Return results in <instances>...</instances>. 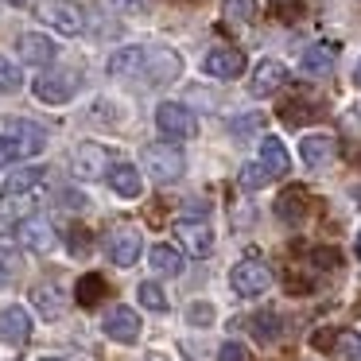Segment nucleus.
<instances>
[{
    "label": "nucleus",
    "instance_id": "nucleus-1",
    "mask_svg": "<svg viewBox=\"0 0 361 361\" xmlns=\"http://www.w3.org/2000/svg\"><path fill=\"white\" fill-rule=\"evenodd\" d=\"M229 283H233L237 295L257 299V295H264L268 283H272V268H268L260 257H241L233 264V272H229Z\"/></svg>",
    "mask_w": 361,
    "mask_h": 361
},
{
    "label": "nucleus",
    "instance_id": "nucleus-2",
    "mask_svg": "<svg viewBox=\"0 0 361 361\" xmlns=\"http://www.w3.org/2000/svg\"><path fill=\"white\" fill-rule=\"evenodd\" d=\"M140 74L148 86H164V82H175L183 74V59L175 55L171 47H144L140 55Z\"/></svg>",
    "mask_w": 361,
    "mask_h": 361
},
{
    "label": "nucleus",
    "instance_id": "nucleus-3",
    "mask_svg": "<svg viewBox=\"0 0 361 361\" xmlns=\"http://www.w3.org/2000/svg\"><path fill=\"white\" fill-rule=\"evenodd\" d=\"M144 171L156 183H175L183 171H187V159L175 144H148L144 148Z\"/></svg>",
    "mask_w": 361,
    "mask_h": 361
},
{
    "label": "nucleus",
    "instance_id": "nucleus-4",
    "mask_svg": "<svg viewBox=\"0 0 361 361\" xmlns=\"http://www.w3.org/2000/svg\"><path fill=\"white\" fill-rule=\"evenodd\" d=\"M156 128L167 136V140H190V136L198 133V121H195V113H190L187 105L164 102L156 109Z\"/></svg>",
    "mask_w": 361,
    "mask_h": 361
},
{
    "label": "nucleus",
    "instance_id": "nucleus-5",
    "mask_svg": "<svg viewBox=\"0 0 361 361\" xmlns=\"http://www.w3.org/2000/svg\"><path fill=\"white\" fill-rule=\"evenodd\" d=\"M32 90L43 105H66L74 97V90H78V71H47L35 78Z\"/></svg>",
    "mask_w": 361,
    "mask_h": 361
},
{
    "label": "nucleus",
    "instance_id": "nucleus-6",
    "mask_svg": "<svg viewBox=\"0 0 361 361\" xmlns=\"http://www.w3.org/2000/svg\"><path fill=\"white\" fill-rule=\"evenodd\" d=\"M39 16L47 20L55 32H63V35H82V32H86V8L74 4V0H47Z\"/></svg>",
    "mask_w": 361,
    "mask_h": 361
},
{
    "label": "nucleus",
    "instance_id": "nucleus-7",
    "mask_svg": "<svg viewBox=\"0 0 361 361\" xmlns=\"http://www.w3.org/2000/svg\"><path fill=\"white\" fill-rule=\"evenodd\" d=\"M175 237L190 257H210L214 252V229L206 221H190V218L175 221Z\"/></svg>",
    "mask_w": 361,
    "mask_h": 361
},
{
    "label": "nucleus",
    "instance_id": "nucleus-8",
    "mask_svg": "<svg viewBox=\"0 0 361 361\" xmlns=\"http://www.w3.org/2000/svg\"><path fill=\"white\" fill-rule=\"evenodd\" d=\"M12 241L16 245H24V249H32V252H47V249H55V229H51V221H43V218H24V221H16V229H12Z\"/></svg>",
    "mask_w": 361,
    "mask_h": 361
},
{
    "label": "nucleus",
    "instance_id": "nucleus-9",
    "mask_svg": "<svg viewBox=\"0 0 361 361\" xmlns=\"http://www.w3.org/2000/svg\"><path fill=\"white\" fill-rule=\"evenodd\" d=\"M71 167L78 179H102V175H109V152L102 144H78Z\"/></svg>",
    "mask_w": 361,
    "mask_h": 361
},
{
    "label": "nucleus",
    "instance_id": "nucleus-10",
    "mask_svg": "<svg viewBox=\"0 0 361 361\" xmlns=\"http://www.w3.org/2000/svg\"><path fill=\"white\" fill-rule=\"evenodd\" d=\"M140 314L133 311V307H113L109 314H105V338H113V342L121 345H133L136 338H140Z\"/></svg>",
    "mask_w": 361,
    "mask_h": 361
},
{
    "label": "nucleus",
    "instance_id": "nucleus-11",
    "mask_svg": "<svg viewBox=\"0 0 361 361\" xmlns=\"http://www.w3.org/2000/svg\"><path fill=\"white\" fill-rule=\"evenodd\" d=\"M202 71L210 74V78H237V74H245V51L214 47L210 55L202 59Z\"/></svg>",
    "mask_w": 361,
    "mask_h": 361
},
{
    "label": "nucleus",
    "instance_id": "nucleus-12",
    "mask_svg": "<svg viewBox=\"0 0 361 361\" xmlns=\"http://www.w3.org/2000/svg\"><path fill=\"white\" fill-rule=\"evenodd\" d=\"M16 51H20V63H32V66H47V63H55V55H59V47L39 32H24L16 39Z\"/></svg>",
    "mask_w": 361,
    "mask_h": 361
},
{
    "label": "nucleus",
    "instance_id": "nucleus-13",
    "mask_svg": "<svg viewBox=\"0 0 361 361\" xmlns=\"http://www.w3.org/2000/svg\"><path fill=\"white\" fill-rule=\"evenodd\" d=\"M0 338L12 342V345H24L27 338H32V314H27L20 303H12V307L0 311Z\"/></svg>",
    "mask_w": 361,
    "mask_h": 361
},
{
    "label": "nucleus",
    "instance_id": "nucleus-14",
    "mask_svg": "<svg viewBox=\"0 0 361 361\" xmlns=\"http://www.w3.org/2000/svg\"><path fill=\"white\" fill-rule=\"evenodd\" d=\"M288 82V66L283 63H276V59H264V63L252 71V82H249V90H252V97H268V94H276V90Z\"/></svg>",
    "mask_w": 361,
    "mask_h": 361
},
{
    "label": "nucleus",
    "instance_id": "nucleus-15",
    "mask_svg": "<svg viewBox=\"0 0 361 361\" xmlns=\"http://www.w3.org/2000/svg\"><path fill=\"white\" fill-rule=\"evenodd\" d=\"M299 156H303L307 167H326L330 159L338 156V144H334V136H326V133H311V136L299 140Z\"/></svg>",
    "mask_w": 361,
    "mask_h": 361
},
{
    "label": "nucleus",
    "instance_id": "nucleus-16",
    "mask_svg": "<svg viewBox=\"0 0 361 361\" xmlns=\"http://www.w3.org/2000/svg\"><path fill=\"white\" fill-rule=\"evenodd\" d=\"M140 249H144V241H140L136 229H117V233L109 237V260L117 268H133L136 257H140Z\"/></svg>",
    "mask_w": 361,
    "mask_h": 361
},
{
    "label": "nucleus",
    "instance_id": "nucleus-17",
    "mask_svg": "<svg viewBox=\"0 0 361 361\" xmlns=\"http://www.w3.org/2000/svg\"><path fill=\"white\" fill-rule=\"evenodd\" d=\"M47 179V171L43 167H20V171H12L8 179H4V187H0V198L8 202V198H20V195H32L39 183Z\"/></svg>",
    "mask_w": 361,
    "mask_h": 361
},
{
    "label": "nucleus",
    "instance_id": "nucleus-18",
    "mask_svg": "<svg viewBox=\"0 0 361 361\" xmlns=\"http://www.w3.org/2000/svg\"><path fill=\"white\" fill-rule=\"evenodd\" d=\"M105 179H109V187L117 190L121 198H136V195H140V190H144V175L136 171L133 164H113Z\"/></svg>",
    "mask_w": 361,
    "mask_h": 361
},
{
    "label": "nucleus",
    "instance_id": "nucleus-19",
    "mask_svg": "<svg viewBox=\"0 0 361 361\" xmlns=\"http://www.w3.org/2000/svg\"><path fill=\"white\" fill-rule=\"evenodd\" d=\"M260 164L268 167L272 179H280V175L291 171V156H288V148H283L276 136H264V140H260Z\"/></svg>",
    "mask_w": 361,
    "mask_h": 361
},
{
    "label": "nucleus",
    "instance_id": "nucleus-20",
    "mask_svg": "<svg viewBox=\"0 0 361 361\" xmlns=\"http://www.w3.org/2000/svg\"><path fill=\"white\" fill-rule=\"evenodd\" d=\"M334 59H338V47H330V43H314V47L303 51L299 66H303V74H330Z\"/></svg>",
    "mask_w": 361,
    "mask_h": 361
},
{
    "label": "nucleus",
    "instance_id": "nucleus-21",
    "mask_svg": "<svg viewBox=\"0 0 361 361\" xmlns=\"http://www.w3.org/2000/svg\"><path fill=\"white\" fill-rule=\"evenodd\" d=\"M152 268H156L159 276H183V268H187L183 249H175V245H156V249H152Z\"/></svg>",
    "mask_w": 361,
    "mask_h": 361
},
{
    "label": "nucleus",
    "instance_id": "nucleus-22",
    "mask_svg": "<svg viewBox=\"0 0 361 361\" xmlns=\"http://www.w3.org/2000/svg\"><path fill=\"white\" fill-rule=\"evenodd\" d=\"M32 299H35V311H39L43 319H59V314L66 311V303H63V291H59L55 283H39V288L32 291Z\"/></svg>",
    "mask_w": 361,
    "mask_h": 361
},
{
    "label": "nucleus",
    "instance_id": "nucleus-23",
    "mask_svg": "<svg viewBox=\"0 0 361 361\" xmlns=\"http://www.w3.org/2000/svg\"><path fill=\"white\" fill-rule=\"evenodd\" d=\"M303 214H307V190L291 187V190H283V195L276 198V218H283V221H299Z\"/></svg>",
    "mask_w": 361,
    "mask_h": 361
},
{
    "label": "nucleus",
    "instance_id": "nucleus-24",
    "mask_svg": "<svg viewBox=\"0 0 361 361\" xmlns=\"http://www.w3.org/2000/svg\"><path fill=\"white\" fill-rule=\"evenodd\" d=\"M8 133L20 136V148H24V156H35V152L47 144V133H43L39 125H32V121H12Z\"/></svg>",
    "mask_w": 361,
    "mask_h": 361
},
{
    "label": "nucleus",
    "instance_id": "nucleus-25",
    "mask_svg": "<svg viewBox=\"0 0 361 361\" xmlns=\"http://www.w3.org/2000/svg\"><path fill=\"white\" fill-rule=\"evenodd\" d=\"M140 55H144V47H121L117 55L109 59V74L113 78H136V71H140Z\"/></svg>",
    "mask_w": 361,
    "mask_h": 361
},
{
    "label": "nucleus",
    "instance_id": "nucleus-26",
    "mask_svg": "<svg viewBox=\"0 0 361 361\" xmlns=\"http://www.w3.org/2000/svg\"><path fill=\"white\" fill-rule=\"evenodd\" d=\"M221 12H226L229 24H252L257 20V0H221Z\"/></svg>",
    "mask_w": 361,
    "mask_h": 361
},
{
    "label": "nucleus",
    "instance_id": "nucleus-27",
    "mask_svg": "<svg viewBox=\"0 0 361 361\" xmlns=\"http://www.w3.org/2000/svg\"><path fill=\"white\" fill-rule=\"evenodd\" d=\"M74 295H78L82 307H94L97 299H105V280H102V276H94V272L82 276V280H78V291H74Z\"/></svg>",
    "mask_w": 361,
    "mask_h": 361
},
{
    "label": "nucleus",
    "instance_id": "nucleus-28",
    "mask_svg": "<svg viewBox=\"0 0 361 361\" xmlns=\"http://www.w3.org/2000/svg\"><path fill=\"white\" fill-rule=\"evenodd\" d=\"M334 350H338V357H345V361H361V330H338Z\"/></svg>",
    "mask_w": 361,
    "mask_h": 361
},
{
    "label": "nucleus",
    "instance_id": "nucleus-29",
    "mask_svg": "<svg viewBox=\"0 0 361 361\" xmlns=\"http://www.w3.org/2000/svg\"><path fill=\"white\" fill-rule=\"evenodd\" d=\"M252 338H257V342H276V338H280V319H276V314H252Z\"/></svg>",
    "mask_w": 361,
    "mask_h": 361
},
{
    "label": "nucleus",
    "instance_id": "nucleus-30",
    "mask_svg": "<svg viewBox=\"0 0 361 361\" xmlns=\"http://www.w3.org/2000/svg\"><path fill=\"white\" fill-rule=\"evenodd\" d=\"M237 179H241V187H245V190H260V187H268V179H272V175H268V167L257 159V164H245Z\"/></svg>",
    "mask_w": 361,
    "mask_h": 361
},
{
    "label": "nucleus",
    "instance_id": "nucleus-31",
    "mask_svg": "<svg viewBox=\"0 0 361 361\" xmlns=\"http://www.w3.org/2000/svg\"><path fill=\"white\" fill-rule=\"evenodd\" d=\"M136 299H140V303L148 307V311H167V295L159 291V283H152V280L136 288Z\"/></svg>",
    "mask_w": 361,
    "mask_h": 361
},
{
    "label": "nucleus",
    "instance_id": "nucleus-32",
    "mask_svg": "<svg viewBox=\"0 0 361 361\" xmlns=\"http://www.w3.org/2000/svg\"><path fill=\"white\" fill-rule=\"evenodd\" d=\"M20 82H24V78H20V66L12 63V59L0 55V94H16Z\"/></svg>",
    "mask_w": 361,
    "mask_h": 361
},
{
    "label": "nucleus",
    "instance_id": "nucleus-33",
    "mask_svg": "<svg viewBox=\"0 0 361 361\" xmlns=\"http://www.w3.org/2000/svg\"><path fill=\"white\" fill-rule=\"evenodd\" d=\"M268 8L276 20H295L303 12V0H268Z\"/></svg>",
    "mask_w": 361,
    "mask_h": 361
},
{
    "label": "nucleus",
    "instance_id": "nucleus-34",
    "mask_svg": "<svg viewBox=\"0 0 361 361\" xmlns=\"http://www.w3.org/2000/svg\"><path fill=\"white\" fill-rule=\"evenodd\" d=\"M20 156H24V148H20V140H12V136H0V167L16 164Z\"/></svg>",
    "mask_w": 361,
    "mask_h": 361
},
{
    "label": "nucleus",
    "instance_id": "nucleus-35",
    "mask_svg": "<svg viewBox=\"0 0 361 361\" xmlns=\"http://www.w3.org/2000/svg\"><path fill=\"white\" fill-rule=\"evenodd\" d=\"M218 357H221V361H249V350H245L241 342H226Z\"/></svg>",
    "mask_w": 361,
    "mask_h": 361
},
{
    "label": "nucleus",
    "instance_id": "nucleus-36",
    "mask_svg": "<svg viewBox=\"0 0 361 361\" xmlns=\"http://www.w3.org/2000/svg\"><path fill=\"white\" fill-rule=\"evenodd\" d=\"M210 319H214V307L210 303H195V307H190V322L202 326V322H210Z\"/></svg>",
    "mask_w": 361,
    "mask_h": 361
},
{
    "label": "nucleus",
    "instance_id": "nucleus-37",
    "mask_svg": "<svg viewBox=\"0 0 361 361\" xmlns=\"http://www.w3.org/2000/svg\"><path fill=\"white\" fill-rule=\"evenodd\" d=\"M12 268H16V260H12L8 252H0V283L12 280Z\"/></svg>",
    "mask_w": 361,
    "mask_h": 361
},
{
    "label": "nucleus",
    "instance_id": "nucleus-38",
    "mask_svg": "<svg viewBox=\"0 0 361 361\" xmlns=\"http://www.w3.org/2000/svg\"><path fill=\"white\" fill-rule=\"evenodd\" d=\"M63 202L71 206V210H82V206H86V198H82V195H71V190H66V195H63Z\"/></svg>",
    "mask_w": 361,
    "mask_h": 361
},
{
    "label": "nucleus",
    "instance_id": "nucleus-39",
    "mask_svg": "<svg viewBox=\"0 0 361 361\" xmlns=\"http://www.w3.org/2000/svg\"><path fill=\"white\" fill-rule=\"evenodd\" d=\"M353 82L361 86V59H357V66H353Z\"/></svg>",
    "mask_w": 361,
    "mask_h": 361
},
{
    "label": "nucleus",
    "instance_id": "nucleus-40",
    "mask_svg": "<svg viewBox=\"0 0 361 361\" xmlns=\"http://www.w3.org/2000/svg\"><path fill=\"white\" fill-rule=\"evenodd\" d=\"M353 198H357V202H361V183H357V187H353Z\"/></svg>",
    "mask_w": 361,
    "mask_h": 361
},
{
    "label": "nucleus",
    "instance_id": "nucleus-41",
    "mask_svg": "<svg viewBox=\"0 0 361 361\" xmlns=\"http://www.w3.org/2000/svg\"><path fill=\"white\" fill-rule=\"evenodd\" d=\"M357 257H361V233H357Z\"/></svg>",
    "mask_w": 361,
    "mask_h": 361
},
{
    "label": "nucleus",
    "instance_id": "nucleus-42",
    "mask_svg": "<svg viewBox=\"0 0 361 361\" xmlns=\"http://www.w3.org/2000/svg\"><path fill=\"white\" fill-rule=\"evenodd\" d=\"M43 361H63V357H43Z\"/></svg>",
    "mask_w": 361,
    "mask_h": 361
},
{
    "label": "nucleus",
    "instance_id": "nucleus-43",
    "mask_svg": "<svg viewBox=\"0 0 361 361\" xmlns=\"http://www.w3.org/2000/svg\"><path fill=\"white\" fill-rule=\"evenodd\" d=\"M8 4H24V0H8Z\"/></svg>",
    "mask_w": 361,
    "mask_h": 361
}]
</instances>
